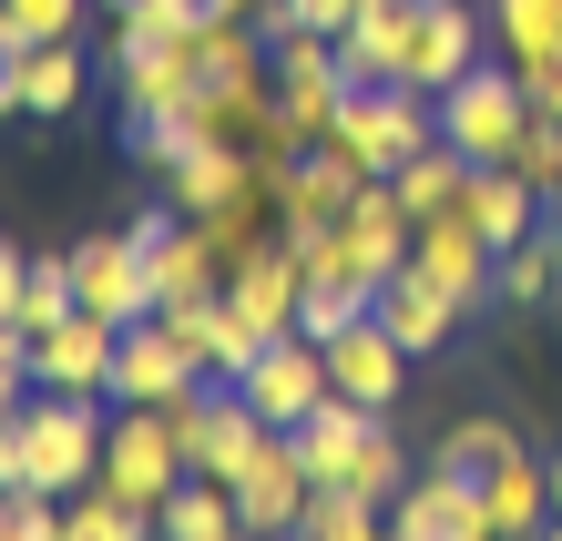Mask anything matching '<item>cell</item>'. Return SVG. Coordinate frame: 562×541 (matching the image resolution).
Wrapping results in <instances>:
<instances>
[{
	"label": "cell",
	"mask_w": 562,
	"mask_h": 541,
	"mask_svg": "<svg viewBox=\"0 0 562 541\" xmlns=\"http://www.w3.org/2000/svg\"><path fill=\"white\" fill-rule=\"evenodd\" d=\"M286 439H296V460H307L317 491H369V500H400V491H409V450L389 439L379 409H358V398H327V409H307Z\"/></svg>",
	"instance_id": "6da1fadb"
},
{
	"label": "cell",
	"mask_w": 562,
	"mask_h": 541,
	"mask_svg": "<svg viewBox=\"0 0 562 541\" xmlns=\"http://www.w3.org/2000/svg\"><path fill=\"white\" fill-rule=\"evenodd\" d=\"M103 409L92 398H61V388H31L21 398V419H11V439H21V481L31 491H52V500H72V491H92L103 481Z\"/></svg>",
	"instance_id": "7a4b0ae2"
},
{
	"label": "cell",
	"mask_w": 562,
	"mask_h": 541,
	"mask_svg": "<svg viewBox=\"0 0 562 541\" xmlns=\"http://www.w3.org/2000/svg\"><path fill=\"white\" fill-rule=\"evenodd\" d=\"M338 154H358V174H400L419 144H440V103H429L419 82H358L338 103V133H327Z\"/></svg>",
	"instance_id": "3957f363"
},
{
	"label": "cell",
	"mask_w": 562,
	"mask_h": 541,
	"mask_svg": "<svg viewBox=\"0 0 562 541\" xmlns=\"http://www.w3.org/2000/svg\"><path fill=\"white\" fill-rule=\"evenodd\" d=\"M521 133H532V92H521V72H460L440 92V144L460 164H512L521 154Z\"/></svg>",
	"instance_id": "277c9868"
},
{
	"label": "cell",
	"mask_w": 562,
	"mask_h": 541,
	"mask_svg": "<svg viewBox=\"0 0 562 541\" xmlns=\"http://www.w3.org/2000/svg\"><path fill=\"white\" fill-rule=\"evenodd\" d=\"M164 419H175V439H184V470H205V481H236V470L277 439L267 419H256V398L225 388V379H205L194 398H175Z\"/></svg>",
	"instance_id": "5b68a950"
},
{
	"label": "cell",
	"mask_w": 562,
	"mask_h": 541,
	"mask_svg": "<svg viewBox=\"0 0 562 541\" xmlns=\"http://www.w3.org/2000/svg\"><path fill=\"white\" fill-rule=\"evenodd\" d=\"M175 481H184V439H175V419H164V409H123V419L103 429V481H92V491L134 500V511H164V500H175Z\"/></svg>",
	"instance_id": "8992f818"
},
{
	"label": "cell",
	"mask_w": 562,
	"mask_h": 541,
	"mask_svg": "<svg viewBox=\"0 0 562 541\" xmlns=\"http://www.w3.org/2000/svg\"><path fill=\"white\" fill-rule=\"evenodd\" d=\"M236 388L256 398V419H267V429H296L307 409H327V398H338V379H327V348H317L307 327L267 337V348H256V368H246Z\"/></svg>",
	"instance_id": "52a82bcc"
},
{
	"label": "cell",
	"mask_w": 562,
	"mask_h": 541,
	"mask_svg": "<svg viewBox=\"0 0 562 541\" xmlns=\"http://www.w3.org/2000/svg\"><path fill=\"white\" fill-rule=\"evenodd\" d=\"M205 388V368H194V348L164 317H134L113 348V409H175V398Z\"/></svg>",
	"instance_id": "ba28073f"
},
{
	"label": "cell",
	"mask_w": 562,
	"mask_h": 541,
	"mask_svg": "<svg viewBox=\"0 0 562 541\" xmlns=\"http://www.w3.org/2000/svg\"><path fill=\"white\" fill-rule=\"evenodd\" d=\"M358 154H338V144H317V154H296V164H267V205H277V225L286 235H327L348 205H358Z\"/></svg>",
	"instance_id": "9c48e42d"
},
{
	"label": "cell",
	"mask_w": 562,
	"mask_h": 541,
	"mask_svg": "<svg viewBox=\"0 0 562 541\" xmlns=\"http://www.w3.org/2000/svg\"><path fill=\"white\" fill-rule=\"evenodd\" d=\"M113 348H123V327L113 317H92L72 307L61 327L31 337V388H61V398H113Z\"/></svg>",
	"instance_id": "30bf717a"
},
{
	"label": "cell",
	"mask_w": 562,
	"mask_h": 541,
	"mask_svg": "<svg viewBox=\"0 0 562 541\" xmlns=\"http://www.w3.org/2000/svg\"><path fill=\"white\" fill-rule=\"evenodd\" d=\"M72 286H82V307H92V317H113V327L164 317V296H154V256L134 246V235H82V246H72Z\"/></svg>",
	"instance_id": "8fae6325"
},
{
	"label": "cell",
	"mask_w": 562,
	"mask_h": 541,
	"mask_svg": "<svg viewBox=\"0 0 562 541\" xmlns=\"http://www.w3.org/2000/svg\"><path fill=\"white\" fill-rule=\"evenodd\" d=\"M409 266H419L429 286H450V307L471 317L481 296H491V266H502V246H491V235L450 205V215H419V246H409Z\"/></svg>",
	"instance_id": "7c38bea8"
},
{
	"label": "cell",
	"mask_w": 562,
	"mask_h": 541,
	"mask_svg": "<svg viewBox=\"0 0 562 541\" xmlns=\"http://www.w3.org/2000/svg\"><path fill=\"white\" fill-rule=\"evenodd\" d=\"M225 491H236V511H246L256 541L296 531V521H307V500H317V481H307V460H296V439H286V429H277V439H267V450H256Z\"/></svg>",
	"instance_id": "4fadbf2b"
},
{
	"label": "cell",
	"mask_w": 562,
	"mask_h": 541,
	"mask_svg": "<svg viewBox=\"0 0 562 541\" xmlns=\"http://www.w3.org/2000/svg\"><path fill=\"white\" fill-rule=\"evenodd\" d=\"M225 296H236V317H246L256 337H286V327H296V296H307V246L277 225L267 246H256L236 277H225Z\"/></svg>",
	"instance_id": "5bb4252c"
},
{
	"label": "cell",
	"mask_w": 562,
	"mask_h": 541,
	"mask_svg": "<svg viewBox=\"0 0 562 541\" xmlns=\"http://www.w3.org/2000/svg\"><path fill=\"white\" fill-rule=\"evenodd\" d=\"M389 521H400L409 541H502V531H491L481 481H460V470H429V481H409L400 500H389Z\"/></svg>",
	"instance_id": "9a60e30c"
},
{
	"label": "cell",
	"mask_w": 562,
	"mask_h": 541,
	"mask_svg": "<svg viewBox=\"0 0 562 541\" xmlns=\"http://www.w3.org/2000/svg\"><path fill=\"white\" fill-rule=\"evenodd\" d=\"M327 379H338V398H358V409H389V398H400V379H409V348L379 327V307L358 317L348 337H327Z\"/></svg>",
	"instance_id": "2e32d148"
},
{
	"label": "cell",
	"mask_w": 562,
	"mask_h": 541,
	"mask_svg": "<svg viewBox=\"0 0 562 541\" xmlns=\"http://www.w3.org/2000/svg\"><path fill=\"white\" fill-rule=\"evenodd\" d=\"M267 194V164H256V144H205L175 164V215H236Z\"/></svg>",
	"instance_id": "e0dca14e"
},
{
	"label": "cell",
	"mask_w": 562,
	"mask_h": 541,
	"mask_svg": "<svg viewBox=\"0 0 562 541\" xmlns=\"http://www.w3.org/2000/svg\"><path fill=\"white\" fill-rule=\"evenodd\" d=\"M460 72H481V21L460 0H419V31H409V82L440 103Z\"/></svg>",
	"instance_id": "ac0fdd59"
},
{
	"label": "cell",
	"mask_w": 562,
	"mask_h": 541,
	"mask_svg": "<svg viewBox=\"0 0 562 541\" xmlns=\"http://www.w3.org/2000/svg\"><path fill=\"white\" fill-rule=\"evenodd\" d=\"M164 327H175L184 348H194V368H205V379H225V388H236L246 368H256V348H267V337L236 317V296H194V307H164Z\"/></svg>",
	"instance_id": "d6986e66"
},
{
	"label": "cell",
	"mask_w": 562,
	"mask_h": 541,
	"mask_svg": "<svg viewBox=\"0 0 562 541\" xmlns=\"http://www.w3.org/2000/svg\"><path fill=\"white\" fill-rule=\"evenodd\" d=\"M409 31H419V0H379V11H358V21L338 31L348 92H358V82H409Z\"/></svg>",
	"instance_id": "ffe728a7"
},
{
	"label": "cell",
	"mask_w": 562,
	"mask_h": 541,
	"mask_svg": "<svg viewBox=\"0 0 562 541\" xmlns=\"http://www.w3.org/2000/svg\"><path fill=\"white\" fill-rule=\"evenodd\" d=\"M379 327L400 337L409 358H429V348H450L460 307H450V286H429V277H419V266H389V277H379Z\"/></svg>",
	"instance_id": "44dd1931"
},
{
	"label": "cell",
	"mask_w": 562,
	"mask_h": 541,
	"mask_svg": "<svg viewBox=\"0 0 562 541\" xmlns=\"http://www.w3.org/2000/svg\"><path fill=\"white\" fill-rule=\"evenodd\" d=\"M481 500H491V531H502V541H542V521H552V460L512 450V460L481 481Z\"/></svg>",
	"instance_id": "7402d4cb"
},
{
	"label": "cell",
	"mask_w": 562,
	"mask_h": 541,
	"mask_svg": "<svg viewBox=\"0 0 562 541\" xmlns=\"http://www.w3.org/2000/svg\"><path fill=\"white\" fill-rule=\"evenodd\" d=\"M154 541H256V531H246V511H236V491H225V481L184 470L175 500L154 511Z\"/></svg>",
	"instance_id": "603a6c76"
},
{
	"label": "cell",
	"mask_w": 562,
	"mask_h": 541,
	"mask_svg": "<svg viewBox=\"0 0 562 541\" xmlns=\"http://www.w3.org/2000/svg\"><path fill=\"white\" fill-rule=\"evenodd\" d=\"M184 103H194V42H175V52H123V123L184 113Z\"/></svg>",
	"instance_id": "cb8c5ba5"
},
{
	"label": "cell",
	"mask_w": 562,
	"mask_h": 541,
	"mask_svg": "<svg viewBox=\"0 0 562 541\" xmlns=\"http://www.w3.org/2000/svg\"><path fill=\"white\" fill-rule=\"evenodd\" d=\"M194 21H205V0H113V61L123 52H175V42H194Z\"/></svg>",
	"instance_id": "d4e9b609"
},
{
	"label": "cell",
	"mask_w": 562,
	"mask_h": 541,
	"mask_svg": "<svg viewBox=\"0 0 562 541\" xmlns=\"http://www.w3.org/2000/svg\"><path fill=\"white\" fill-rule=\"evenodd\" d=\"M389 184H400V205H409V215H450V205H460V184H471V164H460L450 144H419Z\"/></svg>",
	"instance_id": "484cf974"
},
{
	"label": "cell",
	"mask_w": 562,
	"mask_h": 541,
	"mask_svg": "<svg viewBox=\"0 0 562 541\" xmlns=\"http://www.w3.org/2000/svg\"><path fill=\"white\" fill-rule=\"evenodd\" d=\"M491 42L512 61H552L562 52V0H491Z\"/></svg>",
	"instance_id": "4316f807"
},
{
	"label": "cell",
	"mask_w": 562,
	"mask_h": 541,
	"mask_svg": "<svg viewBox=\"0 0 562 541\" xmlns=\"http://www.w3.org/2000/svg\"><path fill=\"white\" fill-rule=\"evenodd\" d=\"M369 307H379V286H358V277H307V296H296V327L327 348V337H348Z\"/></svg>",
	"instance_id": "83f0119b"
},
{
	"label": "cell",
	"mask_w": 562,
	"mask_h": 541,
	"mask_svg": "<svg viewBox=\"0 0 562 541\" xmlns=\"http://www.w3.org/2000/svg\"><path fill=\"white\" fill-rule=\"evenodd\" d=\"M61 541H154V511H134L113 491H72L61 500Z\"/></svg>",
	"instance_id": "f1b7e54d"
},
{
	"label": "cell",
	"mask_w": 562,
	"mask_h": 541,
	"mask_svg": "<svg viewBox=\"0 0 562 541\" xmlns=\"http://www.w3.org/2000/svg\"><path fill=\"white\" fill-rule=\"evenodd\" d=\"M21 103H31V113H72V103H82V52H72V42H31Z\"/></svg>",
	"instance_id": "f546056e"
},
{
	"label": "cell",
	"mask_w": 562,
	"mask_h": 541,
	"mask_svg": "<svg viewBox=\"0 0 562 541\" xmlns=\"http://www.w3.org/2000/svg\"><path fill=\"white\" fill-rule=\"evenodd\" d=\"M296 531H307V541H379L389 521H379V500H369V491H317Z\"/></svg>",
	"instance_id": "4dcf8cb0"
},
{
	"label": "cell",
	"mask_w": 562,
	"mask_h": 541,
	"mask_svg": "<svg viewBox=\"0 0 562 541\" xmlns=\"http://www.w3.org/2000/svg\"><path fill=\"white\" fill-rule=\"evenodd\" d=\"M82 307V286H72V256H31V286H21V327L42 337V327H61Z\"/></svg>",
	"instance_id": "1f68e13d"
},
{
	"label": "cell",
	"mask_w": 562,
	"mask_h": 541,
	"mask_svg": "<svg viewBox=\"0 0 562 541\" xmlns=\"http://www.w3.org/2000/svg\"><path fill=\"white\" fill-rule=\"evenodd\" d=\"M521 450V439L502 429V419H460L450 439H440V470H460V481H491V470H502Z\"/></svg>",
	"instance_id": "d6a6232c"
},
{
	"label": "cell",
	"mask_w": 562,
	"mask_h": 541,
	"mask_svg": "<svg viewBox=\"0 0 562 541\" xmlns=\"http://www.w3.org/2000/svg\"><path fill=\"white\" fill-rule=\"evenodd\" d=\"M552 286H562V266H552V246H542V235L502 246V266H491V296H521V307H532V296H552Z\"/></svg>",
	"instance_id": "836d02e7"
},
{
	"label": "cell",
	"mask_w": 562,
	"mask_h": 541,
	"mask_svg": "<svg viewBox=\"0 0 562 541\" xmlns=\"http://www.w3.org/2000/svg\"><path fill=\"white\" fill-rule=\"evenodd\" d=\"M512 174L532 184V194H562V113H532V133H521V154H512Z\"/></svg>",
	"instance_id": "e575fe53"
},
{
	"label": "cell",
	"mask_w": 562,
	"mask_h": 541,
	"mask_svg": "<svg viewBox=\"0 0 562 541\" xmlns=\"http://www.w3.org/2000/svg\"><path fill=\"white\" fill-rule=\"evenodd\" d=\"M0 541H61V500L52 491H0Z\"/></svg>",
	"instance_id": "d590c367"
},
{
	"label": "cell",
	"mask_w": 562,
	"mask_h": 541,
	"mask_svg": "<svg viewBox=\"0 0 562 541\" xmlns=\"http://www.w3.org/2000/svg\"><path fill=\"white\" fill-rule=\"evenodd\" d=\"M31 42H72V21H82V0H0Z\"/></svg>",
	"instance_id": "8d00e7d4"
},
{
	"label": "cell",
	"mask_w": 562,
	"mask_h": 541,
	"mask_svg": "<svg viewBox=\"0 0 562 541\" xmlns=\"http://www.w3.org/2000/svg\"><path fill=\"white\" fill-rule=\"evenodd\" d=\"M286 11L307 21V31H327V42H338V31H348L358 11H379V0H286Z\"/></svg>",
	"instance_id": "74e56055"
},
{
	"label": "cell",
	"mask_w": 562,
	"mask_h": 541,
	"mask_svg": "<svg viewBox=\"0 0 562 541\" xmlns=\"http://www.w3.org/2000/svg\"><path fill=\"white\" fill-rule=\"evenodd\" d=\"M0 388L31 398V327H0Z\"/></svg>",
	"instance_id": "f35d334b"
},
{
	"label": "cell",
	"mask_w": 562,
	"mask_h": 541,
	"mask_svg": "<svg viewBox=\"0 0 562 541\" xmlns=\"http://www.w3.org/2000/svg\"><path fill=\"white\" fill-rule=\"evenodd\" d=\"M521 72V92H532V113H562V52L552 61H512Z\"/></svg>",
	"instance_id": "ab89813d"
},
{
	"label": "cell",
	"mask_w": 562,
	"mask_h": 541,
	"mask_svg": "<svg viewBox=\"0 0 562 541\" xmlns=\"http://www.w3.org/2000/svg\"><path fill=\"white\" fill-rule=\"evenodd\" d=\"M21 286H31V256L0 246V327H21Z\"/></svg>",
	"instance_id": "60d3db41"
},
{
	"label": "cell",
	"mask_w": 562,
	"mask_h": 541,
	"mask_svg": "<svg viewBox=\"0 0 562 541\" xmlns=\"http://www.w3.org/2000/svg\"><path fill=\"white\" fill-rule=\"evenodd\" d=\"M21 61H31V52H0V123L31 113V103H21Z\"/></svg>",
	"instance_id": "b9f144b4"
},
{
	"label": "cell",
	"mask_w": 562,
	"mask_h": 541,
	"mask_svg": "<svg viewBox=\"0 0 562 541\" xmlns=\"http://www.w3.org/2000/svg\"><path fill=\"white\" fill-rule=\"evenodd\" d=\"M0 491H21V439L0 429Z\"/></svg>",
	"instance_id": "7bdbcfd3"
},
{
	"label": "cell",
	"mask_w": 562,
	"mask_h": 541,
	"mask_svg": "<svg viewBox=\"0 0 562 541\" xmlns=\"http://www.w3.org/2000/svg\"><path fill=\"white\" fill-rule=\"evenodd\" d=\"M267 0H205V21H256Z\"/></svg>",
	"instance_id": "ee69618b"
},
{
	"label": "cell",
	"mask_w": 562,
	"mask_h": 541,
	"mask_svg": "<svg viewBox=\"0 0 562 541\" xmlns=\"http://www.w3.org/2000/svg\"><path fill=\"white\" fill-rule=\"evenodd\" d=\"M542 246H552V266H562V194H552V225H542Z\"/></svg>",
	"instance_id": "f6af8a7d"
},
{
	"label": "cell",
	"mask_w": 562,
	"mask_h": 541,
	"mask_svg": "<svg viewBox=\"0 0 562 541\" xmlns=\"http://www.w3.org/2000/svg\"><path fill=\"white\" fill-rule=\"evenodd\" d=\"M552 521H562V450H552Z\"/></svg>",
	"instance_id": "bcb514c9"
},
{
	"label": "cell",
	"mask_w": 562,
	"mask_h": 541,
	"mask_svg": "<svg viewBox=\"0 0 562 541\" xmlns=\"http://www.w3.org/2000/svg\"><path fill=\"white\" fill-rule=\"evenodd\" d=\"M11 419H21V398H11V388H0V429H11Z\"/></svg>",
	"instance_id": "7dc6e473"
},
{
	"label": "cell",
	"mask_w": 562,
	"mask_h": 541,
	"mask_svg": "<svg viewBox=\"0 0 562 541\" xmlns=\"http://www.w3.org/2000/svg\"><path fill=\"white\" fill-rule=\"evenodd\" d=\"M379 541H409V531H400V521H389V531H379Z\"/></svg>",
	"instance_id": "c3c4849f"
},
{
	"label": "cell",
	"mask_w": 562,
	"mask_h": 541,
	"mask_svg": "<svg viewBox=\"0 0 562 541\" xmlns=\"http://www.w3.org/2000/svg\"><path fill=\"white\" fill-rule=\"evenodd\" d=\"M542 541H562V521H542Z\"/></svg>",
	"instance_id": "681fc988"
}]
</instances>
